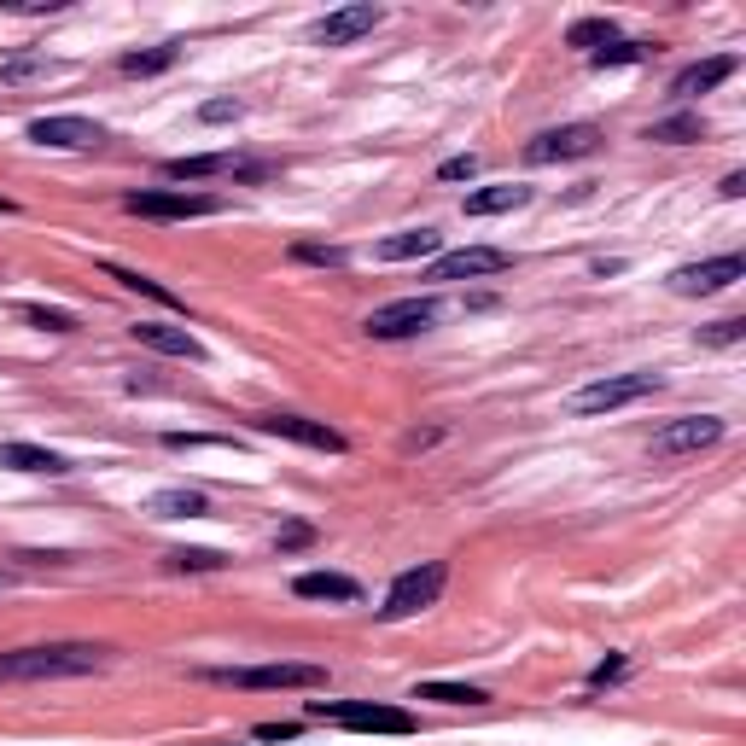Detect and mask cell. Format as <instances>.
I'll list each match as a JSON object with an SVG mask.
<instances>
[{
	"instance_id": "cell-9",
	"label": "cell",
	"mask_w": 746,
	"mask_h": 746,
	"mask_svg": "<svg viewBox=\"0 0 746 746\" xmlns=\"http://www.w3.org/2000/svg\"><path fill=\"white\" fill-rule=\"evenodd\" d=\"M123 210L146 216V222H187V216H216L222 204L210 199V193H129Z\"/></svg>"
},
{
	"instance_id": "cell-41",
	"label": "cell",
	"mask_w": 746,
	"mask_h": 746,
	"mask_svg": "<svg viewBox=\"0 0 746 746\" xmlns=\"http://www.w3.org/2000/svg\"><path fill=\"white\" fill-rule=\"evenodd\" d=\"M12 210H18V204H12V199H0V216H12Z\"/></svg>"
},
{
	"instance_id": "cell-37",
	"label": "cell",
	"mask_w": 746,
	"mask_h": 746,
	"mask_svg": "<svg viewBox=\"0 0 746 746\" xmlns=\"http://www.w3.org/2000/svg\"><path fill=\"white\" fill-rule=\"evenodd\" d=\"M164 443H170V449H228L234 438H199V432H170Z\"/></svg>"
},
{
	"instance_id": "cell-20",
	"label": "cell",
	"mask_w": 746,
	"mask_h": 746,
	"mask_svg": "<svg viewBox=\"0 0 746 746\" xmlns=\"http://www.w3.org/2000/svg\"><path fill=\"white\" fill-rule=\"evenodd\" d=\"M519 204H531V187H478L467 193V216H502V210H519Z\"/></svg>"
},
{
	"instance_id": "cell-13",
	"label": "cell",
	"mask_w": 746,
	"mask_h": 746,
	"mask_svg": "<svg viewBox=\"0 0 746 746\" xmlns=\"http://www.w3.org/2000/svg\"><path fill=\"white\" fill-rule=\"evenodd\" d=\"M269 438H292L304 443V449H321V455H344V432L333 426H321V420H304V414H269V420H257Z\"/></svg>"
},
{
	"instance_id": "cell-22",
	"label": "cell",
	"mask_w": 746,
	"mask_h": 746,
	"mask_svg": "<svg viewBox=\"0 0 746 746\" xmlns=\"http://www.w3.org/2000/svg\"><path fill=\"white\" fill-rule=\"evenodd\" d=\"M105 274L117 280V286H129V292H140V298H152V304H164V309H181V298H175L164 280H152V274H140V269H123V263H105Z\"/></svg>"
},
{
	"instance_id": "cell-26",
	"label": "cell",
	"mask_w": 746,
	"mask_h": 746,
	"mask_svg": "<svg viewBox=\"0 0 746 746\" xmlns=\"http://www.w3.org/2000/svg\"><path fill=\"white\" fill-rule=\"evenodd\" d=\"M414 700H438V706H484L490 694L473 688V682H420L414 688Z\"/></svg>"
},
{
	"instance_id": "cell-33",
	"label": "cell",
	"mask_w": 746,
	"mask_h": 746,
	"mask_svg": "<svg viewBox=\"0 0 746 746\" xmlns=\"http://www.w3.org/2000/svg\"><path fill=\"white\" fill-rule=\"evenodd\" d=\"M239 111H245V105H239L234 94H222V100H204L199 105V123H234Z\"/></svg>"
},
{
	"instance_id": "cell-8",
	"label": "cell",
	"mask_w": 746,
	"mask_h": 746,
	"mask_svg": "<svg viewBox=\"0 0 746 746\" xmlns=\"http://www.w3.org/2000/svg\"><path fill=\"white\" fill-rule=\"evenodd\" d=\"M210 682H228V688H321L327 671L321 665H239V671H210Z\"/></svg>"
},
{
	"instance_id": "cell-30",
	"label": "cell",
	"mask_w": 746,
	"mask_h": 746,
	"mask_svg": "<svg viewBox=\"0 0 746 746\" xmlns=\"http://www.w3.org/2000/svg\"><path fill=\"white\" fill-rule=\"evenodd\" d=\"M18 315L41 327V333H76V315L70 309H47V304H18Z\"/></svg>"
},
{
	"instance_id": "cell-1",
	"label": "cell",
	"mask_w": 746,
	"mask_h": 746,
	"mask_svg": "<svg viewBox=\"0 0 746 746\" xmlns=\"http://www.w3.org/2000/svg\"><path fill=\"white\" fill-rule=\"evenodd\" d=\"M105 665V647L94 642H47L0 653V682H53V677H88Z\"/></svg>"
},
{
	"instance_id": "cell-7",
	"label": "cell",
	"mask_w": 746,
	"mask_h": 746,
	"mask_svg": "<svg viewBox=\"0 0 746 746\" xmlns=\"http://www.w3.org/2000/svg\"><path fill=\"white\" fill-rule=\"evenodd\" d=\"M741 274H746L741 251H729V257H706V263H682V269L671 274V292H677V298H712V292H723V286H735Z\"/></svg>"
},
{
	"instance_id": "cell-42",
	"label": "cell",
	"mask_w": 746,
	"mask_h": 746,
	"mask_svg": "<svg viewBox=\"0 0 746 746\" xmlns=\"http://www.w3.org/2000/svg\"><path fill=\"white\" fill-rule=\"evenodd\" d=\"M0 589H6V577H0Z\"/></svg>"
},
{
	"instance_id": "cell-2",
	"label": "cell",
	"mask_w": 746,
	"mask_h": 746,
	"mask_svg": "<svg viewBox=\"0 0 746 746\" xmlns=\"http://www.w3.org/2000/svg\"><path fill=\"white\" fill-rule=\"evenodd\" d=\"M309 717L339 723V729H368V735H414V717L379 700H309Z\"/></svg>"
},
{
	"instance_id": "cell-40",
	"label": "cell",
	"mask_w": 746,
	"mask_h": 746,
	"mask_svg": "<svg viewBox=\"0 0 746 746\" xmlns=\"http://www.w3.org/2000/svg\"><path fill=\"white\" fill-rule=\"evenodd\" d=\"M717 193H723V199H741V193H746V175H741V170L723 175V187H717Z\"/></svg>"
},
{
	"instance_id": "cell-25",
	"label": "cell",
	"mask_w": 746,
	"mask_h": 746,
	"mask_svg": "<svg viewBox=\"0 0 746 746\" xmlns=\"http://www.w3.org/2000/svg\"><path fill=\"white\" fill-rule=\"evenodd\" d=\"M146 513H152V519H199L204 496L199 490H158V496L146 502Z\"/></svg>"
},
{
	"instance_id": "cell-24",
	"label": "cell",
	"mask_w": 746,
	"mask_h": 746,
	"mask_svg": "<svg viewBox=\"0 0 746 746\" xmlns=\"http://www.w3.org/2000/svg\"><path fill=\"white\" fill-rule=\"evenodd\" d=\"M175 59H181V47H175V41H164V47H140V53H123V59H117V70H123V76H164Z\"/></svg>"
},
{
	"instance_id": "cell-36",
	"label": "cell",
	"mask_w": 746,
	"mask_h": 746,
	"mask_svg": "<svg viewBox=\"0 0 746 746\" xmlns=\"http://www.w3.org/2000/svg\"><path fill=\"white\" fill-rule=\"evenodd\" d=\"M478 175V158L473 152H461V158H443L438 164V181H473Z\"/></svg>"
},
{
	"instance_id": "cell-10",
	"label": "cell",
	"mask_w": 746,
	"mask_h": 746,
	"mask_svg": "<svg viewBox=\"0 0 746 746\" xmlns=\"http://www.w3.org/2000/svg\"><path fill=\"white\" fill-rule=\"evenodd\" d=\"M712 443H723L717 414H682V420L653 432V455H694V449H712Z\"/></svg>"
},
{
	"instance_id": "cell-15",
	"label": "cell",
	"mask_w": 746,
	"mask_h": 746,
	"mask_svg": "<svg viewBox=\"0 0 746 746\" xmlns=\"http://www.w3.org/2000/svg\"><path fill=\"white\" fill-rule=\"evenodd\" d=\"M135 339L146 350H164V356H181V362H204V344L187 333V327H164V321H140Z\"/></svg>"
},
{
	"instance_id": "cell-3",
	"label": "cell",
	"mask_w": 746,
	"mask_h": 746,
	"mask_svg": "<svg viewBox=\"0 0 746 746\" xmlns=\"http://www.w3.org/2000/svg\"><path fill=\"white\" fill-rule=\"evenodd\" d=\"M443 583H449V566L443 560H426V566H408L397 583H391V595H385V607H379V618L385 624H397V618H414L420 607H432L443 595Z\"/></svg>"
},
{
	"instance_id": "cell-11",
	"label": "cell",
	"mask_w": 746,
	"mask_h": 746,
	"mask_svg": "<svg viewBox=\"0 0 746 746\" xmlns=\"http://www.w3.org/2000/svg\"><path fill=\"white\" fill-rule=\"evenodd\" d=\"M30 140L35 146H59V152H94L105 140V129L94 117H35Z\"/></svg>"
},
{
	"instance_id": "cell-21",
	"label": "cell",
	"mask_w": 746,
	"mask_h": 746,
	"mask_svg": "<svg viewBox=\"0 0 746 746\" xmlns=\"http://www.w3.org/2000/svg\"><path fill=\"white\" fill-rule=\"evenodd\" d=\"M170 181H210V175H234V158L228 152H199V158H170L164 164Z\"/></svg>"
},
{
	"instance_id": "cell-5",
	"label": "cell",
	"mask_w": 746,
	"mask_h": 746,
	"mask_svg": "<svg viewBox=\"0 0 746 746\" xmlns=\"http://www.w3.org/2000/svg\"><path fill=\"white\" fill-rule=\"evenodd\" d=\"M438 315H443L438 298H397V304H379L368 315V339H414V333H426Z\"/></svg>"
},
{
	"instance_id": "cell-17",
	"label": "cell",
	"mask_w": 746,
	"mask_h": 746,
	"mask_svg": "<svg viewBox=\"0 0 746 746\" xmlns=\"http://www.w3.org/2000/svg\"><path fill=\"white\" fill-rule=\"evenodd\" d=\"M438 245H443L438 228H408V234L379 239L373 257H379V263H408V257H438Z\"/></svg>"
},
{
	"instance_id": "cell-38",
	"label": "cell",
	"mask_w": 746,
	"mask_h": 746,
	"mask_svg": "<svg viewBox=\"0 0 746 746\" xmlns=\"http://www.w3.org/2000/svg\"><path fill=\"white\" fill-rule=\"evenodd\" d=\"M618 677H624V659L612 653V659H601V665L589 671V688H607V682H618Z\"/></svg>"
},
{
	"instance_id": "cell-18",
	"label": "cell",
	"mask_w": 746,
	"mask_h": 746,
	"mask_svg": "<svg viewBox=\"0 0 746 746\" xmlns=\"http://www.w3.org/2000/svg\"><path fill=\"white\" fill-rule=\"evenodd\" d=\"M292 595L298 601H362V583L344 572H304L292 583Z\"/></svg>"
},
{
	"instance_id": "cell-23",
	"label": "cell",
	"mask_w": 746,
	"mask_h": 746,
	"mask_svg": "<svg viewBox=\"0 0 746 746\" xmlns=\"http://www.w3.org/2000/svg\"><path fill=\"white\" fill-rule=\"evenodd\" d=\"M647 140H665V146H688V140H706V117L700 111H677V117H659Z\"/></svg>"
},
{
	"instance_id": "cell-32",
	"label": "cell",
	"mask_w": 746,
	"mask_h": 746,
	"mask_svg": "<svg viewBox=\"0 0 746 746\" xmlns=\"http://www.w3.org/2000/svg\"><path fill=\"white\" fill-rule=\"evenodd\" d=\"M53 59H6V65H0V76H6V82H30V76H53Z\"/></svg>"
},
{
	"instance_id": "cell-35",
	"label": "cell",
	"mask_w": 746,
	"mask_h": 746,
	"mask_svg": "<svg viewBox=\"0 0 746 746\" xmlns=\"http://www.w3.org/2000/svg\"><path fill=\"white\" fill-rule=\"evenodd\" d=\"M746 339V321H712L700 327V344H741Z\"/></svg>"
},
{
	"instance_id": "cell-14",
	"label": "cell",
	"mask_w": 746,
	"mask_h": 746,
	"mask_svg": "<svg viewBox=\"0 0 746 746\" xmlns=\"http://www.w3.org/2000/svg\"><path fill=\"white\" fill-rule=\"evenodd\" d=\"M502 269H508V251H496V245H467V251L438 257L426 280H473V274H502Z\"/></svg>"
},
{
	"instance_id": "cell-19",
	"label": "cell",
	"mask_w": 746,
	"mask_h": 746,
	"mask_svg": "<svg viewBox=\"0 0 746 746\" xmlns=\"http://www.w3.org/2000/svg\"><path fill=\"white\" fill-rule=\"evenodd\" d=\"M735 70H741V59H735V53H717V59H700V65L677 70V82H671V88H677V94H712L717 82H729Z\"/></svg>"
},
{
	"instance_id": "cell-6",
	"label": "cell",
	"mask_w": 746,
	"mask_h": 746,
	"mask_svg": "<svg viewBox=\"0 0 746 746\" xmlns=\"http://www.w3.org/2000/svg\"><path fill=\"white\" fill-rule=\"evenodd\" d=\"M601 152V129L595 123H566V129H543L525 140V164H566V158H589Z\"/></svg>"
},
{
	"instance_id": "cell-39",
	"label": "cell",
	"mask_w": 746,
	"mask_h": 746,
	"mask_svg": "<svg viewBox=\"0 0 746 746\" xmlns=\"http://www.w3.org/2000/svg\"><path fill=\"white\" fill-rule=\"evenodd\" d=\"M298 723H257V741H292Z\"/></svg>"
},
{
	"instance_id": "cell-4",
	"label": "cell",
	"mask_w": 746,
	"mask_h": 746,
	"mask_svg": "<svg viewBox=\"0 0 746 746\" xmlns=\"http://www.w3.org/2000/svg\"><path fill=\"white\" fill-rule=\"evenodd\" d=\"M659 391V373H607L595 385H583L572 397V414H612V408H630Z\"/></svg>"
},
{
	"instance_id": "cell-28",
	"label": "cell",
	"mask_w": 746,
	"mask_h": 746,
	"mask_svg": "<svg viewBox=\"0 0 746 746\" xmlns=\"http://www.w3.org/2000/svg\"><path fill=\"white\" fill-rule=\"evenodd\" d=\"M647 59V41H607L601 53H589L595 70H618V65H642Z\"/></svg>"
},
{
	"instance_id": "cell-31",
	"label": "cell",
	"mask_w": 746,
	"mask_h": 746,
	"mask_svg": "<svg viewBox=\"0 0 746 746\" xmlns=\"http://www.w3.org/2000/svg\"><path fill=\"white\" fill-rule=\"evenodd\" d=\"M309 543H315V525H309V519L280 525V537H274V548H280V554H298V548H309Z\"/></svg>"
},
{
	"instance_id": "cell-29",
	"label": "cell",
	"mask_w": 746,
	"mask_h": 746,
	"mask_svg": "<svg viewBox=\"0 0 746 746\" xmlns=\"http://www.w3.org/2000/svg\"><path fill=\"white\" fill-rule=\"evenodd\" d=\"M566 41H572V47H589V53H601L607 41H618V24H612V18H583V24H572Z\"/></svg>"
},
{
	"instance_id": "cell-16",
	"label": "cell",
	"mask_w": 746,
	"mask_h": 746,
	"mask_svg": "<svg viewBox=\"0 0 746 746\" xmlns=\"http://www.w3.org/2000/svg\"><path fill=\"white\" fill-rule=\"evenodd\" d=\"M0 467H6V473H47V478L70 473L65 455H53V449H41V443H0Z\"/></svg>"
},
{
	"instance_id": "cell-12",
	"label": "cell",
	"mask_w": 746,
	"mask_h": 746,
	"mask_svg": "<svg viewBox=\"0 0 746 746\" xmlns=\"http://www.w3.org/2000/svg\"><path fill=\"white\" fill-rule=\"evenodd\" d=\"M385 24V12L379 6H339V12H327L321 24H315V47H350V41H362Z\"/></svg>"
},
{
	"instance_id": "cell-27",
	"label": "cell",
	"mask_w": 746,
	"mask_h": 746,
	"mask_svg": "<svg viewBox=\"0 0 746 746\" xmlns=\"http://www.w3.org/2000/svg\"><path fill=\"white\" fill-rule=\"evenodd\" d=\"M228 566V554H216V548H175L164 554V572H222Z\"/></svg>"
},
{
	"instance_id": "cell-34",
	"label": "cell",
	"mask_w": 746,
	"mask_h": 746,
	"mask_svg": "<svg viewBox=\"0 0 746 746\" xmlns=\"http://www.w3.org/2000/svg\"><path fill=\"white\" fill-rule=\"evenodd\" d=\"M292 257L298 263H321V269H344V251H333V245H292Z\"/></svg>"
}]
</instances>
